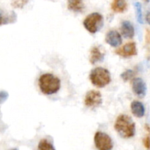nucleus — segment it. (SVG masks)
I'll list each match as a JSON object with an SVG mask.
<instances>
[{"mask_svg": "<svg viewBox=\"0 0 150 150\" xmlns=\"http://www.w3.org/2000/svg\"><path fill=\"white\" fill-rule=\"evenodd\" d=\"M132 114L137 118H142L145 114V108L143 103L140 101L134 100L131 103L130 105Z\"/></svg>", "mask_w": 150, "mask_h": 150, "instance_id": "9b49d317", "label": "nucleus"}, {"mask_svg": "<svg viewBox=\"0 0 150 150\" xmlns=\"http://www.w3.org/2000/svg\"><path fill=\"white\" fill-rule=\"evenodd\" d=\"M29 0H12L11 5L14 8L21 9L29 2Z\"/></svg>", "mask_w": 150, "mask_h": 150, "instance_id": "6ab92c4d", "label": "nucleus"}, {"mask_svg": "<svg viewBox=\"0 0 150 150\" xmlns=\"http://www.w3.org/2000/svg\"><path fill=\"white\" fill-rule=\"evenodd\" d=\"M103 103L100 92L96 90H91L86 93L84 98V104L89 108H96Z\"/></svg>", "mask_w": 150, "mask_h": 150, "instance_id": "423d86ee", "label": "nucleus"}, {"mask_svg": "<svg viewBox=\"0 0 150 150\" xmlns=\"http://www.w3.org/2000/svg\"><path fill=\"white\" fill-rule=\"evenodd\" d=\"M114 129L123 139H130L136 133V125L131 118L126 114H121L114 123Z\"/></svg>", "mask_w": 150, "mask_h": 150, "instance_id": "f257e3e1", "label": "nucleus"}, {"mask_svg": "<svg viewBox=\"0 0 150 150\" xmlns=\"http://www.w3.org/2000/svg\"><path fill=\"white\" fill-rule=\"evenodd\" d=\"M145 129H146V131L148 132V134H150V127H149V125H145Z\"/></svg>", "mask_w": 150, "mask_h": 150, "instance_id": "b1692460", "label": "nucleus"}, {"mask_svg": "<svg viewBox=\"0 0 150 150\" xmlns=\"http://www.w3.org/2000/svg\"><path fill=\"white\" fill-rule=\"evenodd\" d=\"M144 1L145 2H146V3H148V2H149V0H144Z\"/></svg>", "mask_w": 150, "mask_h": 150, "instance_id": "a878e982", "label": "nucleus"}, {"mask_svg": "<svg viewBox=\"0 0 150 150\" xmlns=\"http://www.w3.org/2000/svg\"><path fill=\"white\" fill-rule=\"evenodd\" d=\"M38 84L41 92L46 95L57 93L61 87V81L59 79L51 73L42 74L40 77Z\"/></svg>", "mask_w": 150, "mask_h": 150, "instance_id": "f03ea898", "label": "nucleus"}, {"mask_svg": "<svg viewBox=\"0 0 150 150\" xmlns=\"http://www.w3.org/2000/svg\"><path fill=\"white\" fill-rule=\"evenodd\" d=\"M127 8L126 0H114L111 4V9L115 13H124Z\"/></svg>", "mask_w": 150, "mask_h": 150, "instance_id": "2eb2a0df", "label": "nucleus"}, {"mask_svg": "<svg viewBox=\"0 0 150 150\" xmlns=\"http://www.w3.org/2000/svg\"><path fill=\"white\" fill-rule=\"evenodd\" d=\"M135 8H136V18H137L138 22L141 24L144 23L143 21V16H142V4L139 2L135 3Z\"/></svg>", "mask_w": 150, "mask_h": 150, "instance_id": "f3484780", "label": "nucleus"}, {"mask_svg": "<svg viewBox=\"0 0 150 150\" xmlns=\"http://www.w3.org/2000/svg\"><path fill=\"white\" fill-rule=\"evenodd\" d=\"M117 55L120 56L124 58L131 57L136 56L137 54V48H136V44L134 42H130L123 45L121 48L115 51Z\"/></svg>", "mask_w": 150, "mask_h": 150, "instance_id": "0eeeda50", "label": "nucleus"}, {"mask_svg": "<svg viewBox=\"0 0 150 150\" xmlns=\"http://www.w3.org/2000/svg\"><path fill=\"white\" fill-rule=\"evenodd\" d=\"M89 79L94 86L98 88L105 87L111 82V73L107 69L98 67L91 71Z\"/></svg>", "mask_w": 150, "mask_h": 150, "instance_id": "7ed1b4c3", "label": "nucleus"}, {"mask_svg": "<svg viewBox=\"0 0 150 150\" xmlns=\"http://www.w3.org/2000/svg\"><path fill=\"white\" fill-rule=\"evenodd\" d=\"M105 40L108 45L114 48L120 46L122 42L121 35L116 30L108 31L105 35Z\"/></svg>", "mask_w": 150, "mask_h": 150, "instance_id": "1a4fd4ad", "label": "nucleus"}, {"mask_svg": "<svg viewBox=\"0 0 150 150\" xmlns=\"http://www.w3.org/2000/svg\"><path fill=\"white\" fill-rule=\"evenodd\" d=\"M132 88L135 95L139 98H144L146 95V86L144 80L141 78H136L132 82Z\"/></svg>", "mask_w": 150, "mask_h": 150, "instance_id": "6e6552de", "label": "nucleus"}, {"mask_svg": "<svg viewBox=\"0 0 150 150\" xmlns=\"http://www.w3.org/2000/svg\"><path fill=\"white\" fill-rule=\"evenodd\" d=\"M105 54L100 51L99 47H94L92 48L89 56V62L91 64H95L97 62L103 61L104 59Z\"/></svg>", "mask_w": 150, "mask_h": 150, "instance_id": "f8f14e48", "label": "nucleus"}, {"mask_svg": "<svg viewBox=\"0 0 150 150\" xmlns=\"http://www.w3.org/2000/svg\"><path fill=\"white\" fill-rule=\"evenodd\" d=\"M145 39H146V44H150V29H146Z\"/></svg>", "mask_w": 150, "mask_h": 150, "instance_id": "4be33fe9", "label": "nucleus"}, {"mask_svg": "<svg viewBox=\"0 0 150 150\" xmlns=\"http://www.w3.org/2000/svg\"><path fill=\"white\" fill-rule=\"evenodd\" d=\"M135 76V72L133 70H125V72H123L121 74V78L124 81H130L131 79H133V77Z\"/></svg>", "mask_w": 150, "mask_h": 150, "instance_id": "a211bd4d", "label": "nucleus"}, {"mask_svg": "<svg viewBox=\"0 0 150 150\" xmlns=\"http://www.w3.org/2000/svg\"><path fill=\"white\" fill-rule=\"evenodd\" d=\"M95 147L98 150H111L114 147L112 139L108 134L98 131L94 137Z\"/></svg>", "mask_w": 150, "mask_h": 150, "instance_id": "39448f33", "label": "nucleus"}, {"mask_svg": "<svg viewBox=\"0 0 150 150\" xmlns=\"http://www.w3.org/2000/svg\"><path fill=\"white\" fill-rule=\"evenodd\" d=\"M143 143H144V146L146 148V149H150V136L149 135L146 136V137L144 139Z\"/></svg>", "mask_w": 150, "mask_h": 150, "instance_id": "412c9836", "label": "nucleus"}, {"mask_svg": "<svg viewBox=\"0 0 150 150\" xmlns=\"http://www.w3.org/2000/svg\"><path fill=\"white\" fill-rule=\"evenodd\" d=\"M9 95L5 91H0V104H2L5 102L8 98Z\"/></svg>", "mask_w": 150, "mask_h": 150, "instance_id": "aec40b11", "label": "nucleus"}, {"mask_svg": "<svg viewBox=\"0 0 150 150\" xmlns=\"http://www.w3.org/2000/svg\"><path fill=\"white\" fill-rule=\"evenodd\" d=\"M121 33L122 36L126 39H132L134 37L135 29L133 24L128 21H122L120 27Z\"/></svg>", "mask_w": 150, "mask_h": 150, "instance_id": "9d476101", "label": "nucleus"}, {"mask_svg": "<svg viewBox=\"0 0 150 150\" xmlns=\"http://www.w3.org/2000/svg\"><path fill=\"white\" fill-rule=\"evenodd\" d=\"M17 16L13 11L8 14H4L1 10H0V26L7 23H12L16 22Z\"/></svg>", "mask_w": 150, "mask_h": 150, "instance_id": "4468645a", "label": "nucleus"}, {"mask_svg": "<svg viewBox=\"0 0 150 150\" xmlns=\"http://www.w3.org/2000/svg\"><path fill=\"white\" fill-rule=\"evenodd\" d=\"M10 150H18V149H17V148H13V149H11Z\"/></svg>", "mask_w": 150, "mask_h": 150, "instance_id": "393cba45", "label": "nucleus"}, {"mask_svg": "<svg viewBox=\"0 0 150 150\" xmlns=\"http://www.w3.org/2000/svg\"><path fill=\"white\" fill-rule=\"evenodd\" d=\"M38 150H56L52 144L47 139H42L39 142L38 146Z\"/></svg>", "mask_w": 150, "mask_h": 150, "instance_id": "dca6fc26", "label": "nucleus"}, {"mask_svg": "<svg viewBox=\"0 0 150 150\" xmlns=\"http://www.w3.org/2000/svg\"><path fill=\"white\" fill-rule=\"evenodd\" d=\"M145 18H146V21L147 22L148 24L150 25V12H148V13H146Z\"/></svg>", "mask_w": 150, "mask_h": 150, "instance_id": "5701e85b", "label": "nucleus"}, {"mask_svg": "<svg viewBox=\"0 0 150 150\" xmlns=\"http://www.w3.org/2000/svg\"><path fill=\"white\" fill-rule=\"evenodd\" d=\"M67 8L76 13H82L85 6L83 0H67Z\"/></svg>", "mask_w": 150, "mask_h": 150, "instance_id": "ddd939ff", "label": "nucleus"}, {"mask_svg": "<svg viewBox=\"0 0 150 150\" xmlns=\"http://www.w3.org/2000/svg\"><path fill=\"white\" fill-rule=\"evenodd\" d=\"M103 17L98 13H92L86 16L83 24L85 29L91 34L99 32L103 26Z\"/></svg>", "mask_w": 150, "mask_h": 150, "instance_id": "20e7f679", "label": "nucleus"}]
</instances>
